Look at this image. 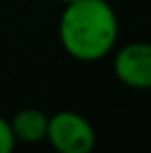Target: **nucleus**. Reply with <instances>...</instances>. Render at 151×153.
Returning <instances> with one entry per match:
<instances>
[{
    "label": "nucleus",
    "mask_w": 151,
    "mask_h": 153,
    "mask_svg": "<svg viewBox=\"0 0 151 153\" xmlns=\"http://www.w3.org/2000/svg\"><path fill=\"white\" fill-rule=\"evenodd\" d=\"M58 39L62 49L79 62L101 60L118 41V18L107 0H74L64 4Z\"/></svg>",
    "instance_id": "f257e3e1"
},
{
    "label": "nucleus",
    "mask_w": 151,
    "mask_h": 153,
    "mask_svg": "<svg viewBox=\"0 0 151 153\" xmlns=\"http://www.w3.org/2000/svg\"><path fill=\"white\" fill-rule=\"evenodd\" d=\"M95 128L85 116L60 111L49 116L47 142L60 153H89L95 147Z\"/></svg>",
    "instance_id": "f03ea898"
},
{
    "label": "nucleus",
    "mask_w": 151,
    "mask_h": 153,
    "mask_svg": "<svg viewBox=\"0 0 151 153\" xmlns=\"http://www.w3.org/2000/svg\"><path fill=\"white\" fill-rule=\"evenodd\" d=\"M113 72L118 82L132 89H151V43L136 41L118 49Z\"/></svg>",
    "instance_id": "7ed1b4c3"
},
{
    "label": "nucleus",
    "mask_w": 151,
    "mask_h": 153,
    "mask_svg": "<svg viewBox=\"0 0 151 153\" xmlns=\"http://www.w3.org/2000/svg\"><path fill=\"white\" fill-rule=\"evenodd\" d=\"M10 128L16 138V143H39L47 140L49 116L39 108H21L12 116Z\"/></svg>",
    "instance_id": "20e7f679"
},
{
    "label": "nucleus",
    "mask_w": 151,
    "mask_h": 153,
    "mask_svg": "<svg viewBox=\"0 0 151 153\" xmlns=\"http://www.w3.org/2000/svg\"><path fill=\"white\" fill-rule=\"evenodd\" d=\"M16 147V138L12 134L10 120L0 114V153H10Z\"/></svg>",
    "instance_id": "39448f33"
},
{
    "label": "nucleus",
    "mask_w": 151,
    "mask_h": 153,
    "mask_svg": "<svg viewBox=\"0 0 151 153\" xmlns=\"http://www.w3.org/2000/svg\"><path fill=\"white\" fill-rule=\"evenodd\" d=\"M58 2H62V4H68V2H74V0H58Z\"/></svg>",
    "instance_id": "423d86ee"
}]
</instances>
